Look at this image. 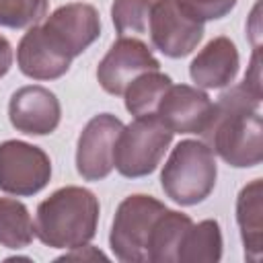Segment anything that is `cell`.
<instances>
[{
	"instance_id": "cell-22",
	"label": "cell",
	"mask_w": 263,
	"mask_h": 263,
	"mask_svg": "<svg viewBox=\"0 0 263 263\" xmlns=\"http://www.w3.org/2000/svg\"><path fill=\"white\" fill-rule=\"evenodd\" d=\"M238 0H177V4L195 21H218L224 18Z\"/></svg>"
},
{
	"instance_id": "cell-12",
	"label": "cell",
	"mask_w": 263,
	"mask_h": 263,
	"mask_svg": "<svg viewBox=\"0 0 263 263\" xmlns=\"http://www.w3.org/2000/svg\"><path fill=\"white\" fill-rule=\"evenodd\" d=\"M8 119L12 127L25 136H47L60 125L62 105L45 86H21L8 101Z\"/></svg>"
},
{
	"instance_id": "cell-17",
	"label": "cell",
	"mask_w": 263,
	"mask_h": 263,
	"mask_svg": "<svg viewBox=\"0 0 263 263\" xmlns=\"http://www.w3.org/2000/svg\"><path fill=\"white\" fill-rule=\"evenodd\" d=\"M222 259V232L218 220H201L185 232L177 263H216Z\"/></svg>"
},
{
	"instance_id": "cell-4",
	"label": "cell",
	"mask_w": 263,
	"mask_h": 263,
	"mask_svg": "<svg viewBox=\"0 0 263 263\" xmlns=\"http://www.w3.org/2000/svg\"><path fill=\"white\" fill-rule=\"evenodd\" d=\"M166 205L144 193L127 195L115 210L109 247L123 263H148V245L152 230Z\"/></svg>"
},
{
	"instance_id": "cell-7",
	"label": "cell",
	"mask_w": 263,
	"mask_h": 263,
	"mask_svg": "<svg viewBox=\"0 0 263 263\" xmlns=\"http://www.w3.org/2000/svg\"><path fill=\"white\" fill-rule=\"evenodd\" d=\"M39 27L47 41L72 60L84 53L101 37L99 10L86 2H70L55 8Z\"/></svg>"
},
{
	"instance_id": "cell-24",
	"label": "cell",
	"mask_w": 263,
	"mask_h": 263,
	"mask_svg": "<svg viewBox=\"0 0 263 263\" xmlns=\"http://www.w3.org/2000/svg\"><path fill=\"white\" fill-rule=\"evenodd\" d=\"M10 66H12V45L6 37L0 35V78L8 74Z\"/></svg>"
},
{
	"instance_id": "cell-19",
	"label": "cell",
	"mask_w": 263,
	"mask_h": 263,
	"mask_svg": "<svg viewBox=\"0 0 263 263\" xmlns=\"http://www.w3.org/2000/svg\"><path fill=\"white\" fill-rule=\"evenodd\" d=\"M35 236V224L27 205L12 197H0V245L12 251L25 249Z\"/></svg>"
},
{
	"instance_id": "cell-1",
	"label": "cell",
	"mask_w": 263,
	"mask_h": 263,
	"mask_svg": "<svg viewBox=\"0 0 263 263\" xmlns=\"http://www.w3.org/2000/svg\"><path fill=\"white\" fill-rule=\"evenodd\" d=\"M261 90L245 80L224 90L214 103L201 140L228 166L253 168L263 160Z\"/></svg>"
},
{
	"instance_id": "cell-2",
	"label": "cell",
	"mask_w": 263,
	"mask_h": 263,
	"mask_svg": "<svg viewBox=\"0 0 263 263\" xmlns=\"http://www.w3.org/2000/svg\"><path fill=\"white\" fill-rule=\"evenodd\" d=\"M101 205L97 195L78 185H66L45 197L35 212V236L49 249L88 245L99 226Z\"/></svg>"
},
{
	"instance_id": "cell-21",
	"label": "cell",
	"mask_w": 263,
	"mask_h": 263,
	"mask_svg": "<svg viewBox=\"0 0 263 263\" xmlns=\"http://www.w3.org/2000/svg\"><path fill=\"white\" fill-rule=\"evenodd\" d=\"M47 14V0H0V27L25 29Z\"/></svg>"
},
{
	"instance_id": "cell-14",
	"label": "cell",
	"mask_w": 263,
	"mask_h": 263,
	"mask_svg": "<svg viewBox=\"0 0 263 263\" xmlns=\"http://www.w3.org/2000/svg\"><path fill=\"white\" fill-rule=\"evenodd\" d=\"M16 66L27 78L58 80L70 70L72 58L60 53L47 41L41 27L33 25L16 45Z\"/></svg>"
},
{
	"instance_id": "cell-11",
	"label": "cell",
	"mask_w": 263,
	"mask_h": 263,
	"mask_svg": "<svg viewBox=\"0 0 263 263\" xmlns=\"http://www.w3.org/2000/svg\"><path fill=\"white\" fill-rule=\"evenodd\" d=\"M214 103L208 92L189 84H171L156 107V119L173 134H197L201 136Z\"/></svg>"
},
{
	"instance_id": "cell-16",
	"label": "cell",
	"mask_w": 263,
	"mask_h": 263,
	"mask_svg": "<svg viewBox=\"0 0 263 263\" xmlns=\"http://www.w3.org/2000/svg\"><path fill=\"white\" fill-rule=\"evenodd\" d=\"M191 224L193 220L187 214L166 208L152 230L148 245V263H177L181 240Z\"/></svg>"
},
{
	"instance_id": "cell-23",
	"label": "cell",
	"mask_w": 263,
	"mask_h": 263,
	"mask_svg": "<svg viewBox=\"0 0 263 263\" xmlns=\"http://www.w3.org/2000/svg\"><path fill=\"white\" fill-rule=\"evenodd\" d=\"M72 259H90V261H95V259H107V255L105 253H101L99 249H95V247H90V245H82V247H74V249H70V253H64L62 257H58V261H72Z\"/></svg>"
},
{
	"instance_id": "cell-20",
	"label": "cell",
	"mask_w": 263,
	"mask_h": 263,
	"mask_svg": "<svg viewBox=\"0 0 263 263\" xmlns=\"http://www.w3.org/2000/svg\"><path fill=\"white\" fill-rule=\"evenodd\" d=\"M152 0H113L111 21L119 37L144 35L148 31Z\"/></svg>"
},
{
	"instance_id": "cell-5",
	"label": "cell",
	"mask_w": 263,
	"mask_h": 263,
	"mask_svg": "<svg viewBox=\"0 0 263 263\" xmlns=\"http://www.w3.org/2000/svg\"><path fill=\"white\" fill-rule=\"evenodd\" d=\"M173 132L164 127L156 115L134 117L117 136L113 152V168L125 179H140L156 171L164 152L173 142Z\"/></svg>"
},
{
	"instance_id": "cell-8",
	"label": "cell",
	"mask_w": 263,
	"mask_h": 263,
	"mask_svg": "<svg viewBox=\"0 0 263 263\" xmlns=\"http://www.w3.org/2000/svg\"><path fill=\"white\" fill-rule=\"evenodd\" d=\"M148 33L152 45L166 58L189 55L203 39V23L191 18L177 0H152Z\"/></svg>"
},
{
	"instance_id": "cell-6",
	"label": "cell",
	"mask_w": 263,
	"mask_h": 263,
	"mask_svg": "<svg viewBox=\"0 0 263 263\" xmlns=\"http://www.w3.org/2000/svg\"><path fill=\"white\" fill-rule=\"evenodd\" d=\"M51 160L47 152L23 140L0 144V191L16 197H31L47 187Z\"/></svg>"
},
{
	"instance_id": "cell-3",
	"label": "cell",
	"mask_w": 263,
	"mask_h": 263,
	"mask_svg": "<svg viewBox=\"0 0 263 263\" xmlns=\"http://www.w3.org/2000/svg\"><path fill=\"white\" fill-rule=\"evenodd\" d=\"M216 154L203 140H181L168 154L160 185L168 199L179 205H197L216 187Z\"/></svg>"
},
{
	"instance_id": "cell-10",
	"label": "cell",
	"mask_w": 263,
	"mask_h": 263,
	"mask_svg": "<svg viewBox=\"0 0 263 263\" xmlns=\"http://www.w3.org/2000/svg\"><path fill=\"white\" fill-rule=\"evenodd\" d=\"M148 70H160V62L148 45L136 37H119L99 62L97 80L105 92L117 97L136 76Z\"/></svg>"
},
{
	"instance_id": "cell-18",
	"label": "cell",
	"mask_w": 263,
	"mask_h": 263,
	"mask_svg": "<svg viewBox=\"0 0 263 263\" xmlns=\"http://www.w3.org/2000/svg\"><path fill=\"white\" fill-rule=\"evenodd\" d=\"M171 84H173V78L160 70H148L136 76L123 90V103L127 113L134 117L154 115L162 95Z\"/></svg>"
},
{
	"instance_id": "cell-13",
	"label": "cell",
	"mask_w": 263,
	"mask_h": 263,
	"mask_svg": "<svg viewBox=\"0 0 263 263\" xmlns=\"http://www.w3.org/2000/svg\"><path fill=\"white\" fill-rule=\"evenodd\" d=\"M240 55L230 37H214L197 51L189 64V76L197 88H224L230 86L238 74Z\"/></svg>"
},
{
	"instance_id": "cell-9",
	"label": "cell",
	"mask_w": 263,
	"mask_h": 263,
	"mask_svg": "<svg viewBox=\"0 0 263 263\" xmlns=\"http://www.w3.org/2000/svg\"><path fill=\"white\" fill-rule=\"evenodd\" d=\"M123 121L113 113H99L82 127L76 142V171L84 181H101L113 171V152Z\"/></svg>"
},
{
	"instance_id": "cell-15",
	"label": "cell",
	"mask_w": 263,
	"mask_h": 263,
	"mask_svg": "<svg viewBox=\"0 0 263 263\" xmlns=\"http://www.w3.org/2000/svg\"><path fill=\"white\" fill-rule=\"evenodd\" d=\"M236 224L240 230L245 259L259 261L263 253V181L253 179L236 197Z\"/></svg>"
}]
</instances>
